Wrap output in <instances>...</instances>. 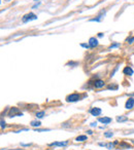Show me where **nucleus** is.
<instances>
[{
    "label": "nucleus",
    "instance_id": "obj_12",
    "mask_svg": "<svg viewBox=\"0 0 134 150\" xmlns=\"http://www.w3.org/2000/svg\"><path fill=\"white\" fill-rule=\"evenodd\" d=\"M88 140V137L86 136V135H79V136H77L75 138V141L76 142H85Z\"/></svg>",
    "mask_w": 134,
    "mask_h": 150
},
{
    "label": "nucleus",
    "instance_id": "obj_21",
    "mask_svg": "<svg viewBox=\"0 0 134 150\" xmlns=\"http://www.w3.org/2000/svg\"><path fill=\"white\" fill-rule=\"evenodd\" d=\"M34 131H35V132H49V131H51V129H34Z\"/></svg>",
    "mask_w": 134,
    "mask_h": 150
},
{
    "label": "nucleus",
    "instance_id": "obj_7",
    "mask_svg": "<svg viewBox=\"0 0 134 150\" xmlns=\"http://www.w3.org/2000/svg\"><path fill=\"white\" fill-rule=\"evenodd\" d=\"M68 145V141H64V142H53L49 143V146L51 147H65Z\"/></svg>",
    "mask_w": 134,
    "mask_h": 150
},
{
    "label": "nucleus",
    "instance_id": "obj_36",
    "mask_svg": "<svg viewBox=\"0 0 134 150\" xmlns=\"http://www.w3.org/2000/svg\"><path fill=\"white\" fill-rule=\"evenodd\" d=\"M5 2H9V1H12V0H4Z\"/></svg>",
    "mask_w": 134,
    "mask_h": 150
},
{
    "label": "nucleus",
    "instance_id": "obj_15",
    "mask_svg": "<svg viewBox=\"0 0 134 150\" xmlns=\"http://www.w3.org/2000/svg\"><path fill=\"white\" fill-rule=\"evenodd\" d=\"M116 143H115V141L113 142H108V143H106L105 144V147L107 148V149H110V150H111V149H115V146H116Z\"/></svg>",
    "mask_w": 134,
    "mask_h": 150
},
{
    "label": "nucleus",
    "instance_id": "obj_22",
    "mask_svg": "<svg viewBox=\"0 0 134 150\" xmlns=\"http://www.w3.org/2000/svg\"><path fill=\"white\" fill-rule=\"evenodd\" d=\"M126 41L129 43V44H132L133 42H134V37L133 36H130V37H128L127 39H126Z\"/></svg>",
    "mask_w": 134,
    "mask_h": 150
},
{
    "label": "nucleus",
    "instance_id": "obj_33",
    "mask_svg": "<svg viewBox=\"0 0 134 150\" xmlns=\"http://www.w3.org/2000/svg\"><path fill=\"white\" fill-rule=\"evenodd\" d=\"M128 96H129V97H132V96H134V93H133V94H129Z\"/></svg>",
    "mask_w": 134,
    "mask_h": 150
},
{
    "label": "nucleus",
    "instance_id": "obj_19",
    "mask_svg": "<svg viewBox=\"0 0 134 150\" xmlns=\"http://www.w3.org/2000/svg\"><path fill=\"white\" fill-rule=\"evenodd\" d=\"M117 47H120V43L119 42H113L112 44L110 45V49H113V48H117Z\"/></svg>",
    "mask_w": 134,
    "mask_h": 150
},
{
    "label": "nucleus",
    "instance_id": "obj_13",
    "mask_svg": "<svg viewBox=\"0 0 134 150\" xmlns=\"http://www.w3.org/2000/svg\"><path fill=\"white\" fill-rule=\"evenodd\" d=\"M117 121L118 122H125V121H128V117L125 116V115H121V116H117Z\"/></svg>",
    "mask_w": 134,
    "mask_h": 150
},
{
    "label": "nucleus",
    "instance_id": "obj_5",
    "mask_svg": "<svg viewBox=\"0 0 134 150\" xmlns=\"http://www.w3.org/2000/svg\"><path fill=\"white\" fill-rule=\"evenodd\" d=\"M88 43H89V45H90L91 48H95V47H97L99 45V41H98V39L96 37H91L90 39H89Z\"/></svg>",
    "mask_w": 134,
    "mask_h": 150
},
{
    "label": "nucleus",
    "instance_id": "obj_9",
    "mask_svg": "<svg viewBox=\"0 0 134 150\" xmlns=\"http://www.w3.org/2000/svg\"><path fill=\"white\" fill-rule=\"evenodd\" d=\"M134 107V98H129L125 103V108L127 110H131Z\"/></svg>",
    "mask_w": 134,
    "mask_h": 150
},
{
    "label": "nucleus",
    "instance_id": "obj_1",
    "mask_svg": "<svg viewBox=\"0 0 134 150\" xmlns=\"http://www.w3.org/2000/svg\"><path fill=\"white\" fill-rule=\"evenodd\" d=\"M37 20V16L34 12H28L26 14H24L23 18H22V22L23 23H28V22H31V21H35Z\"/></svg>",
    "mask_w": 134,
    "mask_h": 150
},
{
    "label": "nucleus",
    "instance_id": "obj_24",
    "mask_svg": "<svg viewBox=\"0 0 134 150\" xmlns=\"http://www.w3.org/2000/svg\"><path fill=\"white\" fill-rule=\"evenodd\" d=\"M41 4V1H39V2H35V4H34V5L32 6V9H35V8H37L39 5H40Z\"/></svg>",
    "mask_w": 134,
    "mask_h": 150
},
{
    "label": "nucleus",
    "instance_id": "obj_29",
    "mask_svg": "<svg viewBox=\"0 0 134 150\" xmlns=\"http://www.w3.org/2000/svg\"><path fill=\"white\" fill-rule=\"evenodd\" d=\"M98 145L99 146H101V147H105V143H102V142H99Z\"/></svg>",
    "mask_w": 134,
    "mask_h": 150
},
{
    "label": "nucleus",
    "instance_id": "obj_30",
    "mask_svg": "<svg viewBox=\"0 0 134 150\" xmlns=\"http://www.w3.org/2000/svg\"><path fill=\"white\" fill-rule=\"evenodd\" d=\"M97 36H98V37H99V38H101V37H103V36H104V34H103V33H101V32H100V33H98V35H97Z\"/></svg>",
    "mask_w": 134,
    "mask_h": 150
},
{
    "label": "nucleus",
    "instance_id": "obj_31",
    "mask_svg": "<svg viewBox=\"0 0 134 150\" xmlns=\"http://www.w3.org/2000/svg\"><path fill=\"white\" fill-rule=\"evenodd\" d=\"M117 71H118V67H116V69H115V70H113V72H112V73H111V75H110V76H111V77H112V76H113V74H115V73H116V72H117Z\"/></svg>",
    "mask_w": 134,
    "mask_h": 150
},
{
    "label": "nucleus",
    "instance_id": "obj_16",
    "mask_svg": "<svg viewBox=\"0 0 134 150\" xmlns=\"http://www.w3.org/2000/svg\"><path fill=\"white\" fill-rule=\"evenodd\" d=\"M44 115H46V112H44V111H38V112H36V118H38V119L43 118Z\"/></svg>",
    "mask_w": 134,
    "mask_h": 150
},
{
    "label": "nucleus",
    "instance_id": "obj_14",
    "mask_svg": "<svg viewBox=\"0 0 134 150\" xmlns=\"http://www.w3.org/2000/svg\"><path fill=\"white\" fill-rule=\"evenodd\" d=\"M30 126L36 129V128H39V127L41 126V122L39 121V120H32V121L30 122Z\"/></svg>",
    "mask_w": 134,
    "mask_h": 150
},
{
    "label": "nucleus",
    "instance_id": "obj_26",
    "mask_svg": "<svg viewBox=\"0 0 134 150\" xmlns=\"http://www.w3.org/2000/svg\"><path fill=\"white\" fill-rule=\"evenodd\" d=\"M31 143H26V144H25V143H21V146H23V147H29V146H31Z\"/></svg>",
    "mask_w": 134,
    "mask_h": 150
},
{
    "label": "nucleus",
    "instance_id": "obj_18",
    "mask_svg": "<svg viewBox=\"0 0 134 150\" xmlns=\"http://www.w3.org/2000/svg\"><path fill=\"white\" fill-rule=\"evenodd\" d=\"M124 147H126V148H131L132 146H131V145H129L128 143H126V142L120 143V148H124Z\"/></svg>",
    "mask_w": 134,
    "mask_h": 150
},
{
    "label": "nucleus",
    "instance_id": "obj_37",
    "mask_svg": "<svg viewBox=\"0 0 134 150\" xmlns=\"http://www.w3.org/2000/svg\"><path fill=\"white\" fill-rule=\"evenodd\" d=\"M132 143H133V144H134V140H132Z\"/></svg>",
    "mask_w": 134,
    "mask_h": 150
},
{
    "label": "nucleus",
    "instance_id": "obj_17",
    "mask_svg": "<svg viewBox=\"0 0 134 150\" xmlns=\"http://www.w3.org/2000/svg\"><path fill=\"white\" fill-rule=\"evenodd\" d=\"M104 137L105 138H111V137H113V133L112 132H110V131H107V132H105L104 133Z\"/></svg>",
    "mask_w": 134,
    "mask_h": 150
},
{
    "label": "nucleus",
    "instance_id": "obj_20",
    "mask_svg": "<svg viewBox=\"0 0 134 150\" xmlns=\"http://www.w3.org/2000/svg\"><path fill=\"white\" fill-rule=\"evenodd\" d=\"M77 65H78V63L77 62H68L67 64H66V66H71V67H76L77 66Z\"/></svg>",
    "mask_w": 134,
    "mask_h": 150
},
{
    "label": "nucleus",
    "instance_id": "obj_6",
    "mask_svg": "<svg viewBox=\"0 0 134 150\" xmlns=\"http://www.w3.org/2000/svg\"><path fill=\"white\" fill-rule=\"evenodd\" d=\"M89 112H90L93 116H99L102 113V110H101V108H99V107H93V108H91L90 110H89Z\"/></svg>",
    "mask_w": 134,
    "mask_h": 150
},
{
    "label": "nucleus",
    "instance_id": "obj_25",
    "mask_svg": "<svg viewBox=\"0 0 134 150\" xmlns=\"http://www.w3.org/2000/svg\"><path fill=\"white\" fill-rule=\"evenodd\" d=\"M107 88L108 89H111V91H112V89H118V86H108Z\"/></svg>",
    "mask_w": 134,
    "mask_h": 150
},
{
    "label": "nucleus",
    "instance_id": "obj_11",
    "mask_svg": "<svg viewBox=\"0 0 134 150\" xmlns=\"http://www.w3.org/2000/svg\"><path fill=\"white\" fill-rule=\"evenodd\" d=\"M123 73L125 75H127V76H132V75L134 74V70L130 66H126L125 68L123 69Z\"/></svg>",
    "mask_w": 134,
    "mask_h": 150
},
{
    "label": "nucleus",
    "instance_id": "obj_2",
    "mask_svg": "<svg viewBox=\"0 0 134 150\" xmlns=\"http://www.w3.org/2000/svg\"><path fill=\"white\" fill-rule=\"evenodd\" d=\"M82 99L81 95L77 94V93H74V94H71V95H68L66 97V102L68 103H74V102H77L79 100Z\"/></svg>",
    "mask_w": 134,
    "mask_h": 150
},
{
    "label": "nucleus",
    "instance_id": "obj_35",
    "mask_svg": "<svg viewBox=\"0 0 134 150\" xmlns=\"http://www.w3.org/2000/svg\"><path fill=\"white\" fill-rule=\"evenodd\" d=\"M33 1H34V2H37V1L39 2V1H40V0H33Z\"/></svg>",
    "mask_w": 134,
    "mask_h": 150
},
{
    "label": "nucleus",
    "instance_id": "obj_23",
    "mask_svg": "<svg viewBox=\"0 0 134 150\" xmlns=\"http://www.w3.org/2000/svg\"><path fill=\"white\" fill-rule=\"evenodd\" d=\"M79 45H81L82 47H84V48H87V49H88V48H91L90 45H89V43H84V42H83V43L79 44Z\"/></svg>",
    "mask_w": 134,
    "mask_h": 150
},
{
    "label": "nucleus",
    "instance_id": "obj_32",
    "mask_svg": "<svg viewBox=\"0 0 134 150\" xmlns=\"http://www.w3.org/2000/svg\"><path fill=\"white\" fill-rule=\"evenodd\" d=\"M86 133H87L88 135H93V132H92V131H90V129H89V131H87Z\"/></svg>",
    "mask_w": 134,
    "mask_h": 150
},
{
    "label": "nucleus",
    "instance_id": "obj_10",
    "mask_svg": "<svg viewBox=\"0 0 134 150\" xmlns=\"http://www.w3.org/2000/svg\"><path fill=\"white\" fill-rule=\"evenodd\" d=\"M98 121L99 122H101L102 124H110L111 121H112V119L110 117H107V116H103V117H99L98 118Z\"/></svg>",
    "mask_w": 134,
    "mask_h": 150
},
{
    "label": "nucleus",
    "instance_id": "obj_34",
    "mask_svg": "<svg viewBox=\"0 0 134 150\" xmlns=\"http://www.w3.org/2000/svg\"><path fill=\"white\" fill-rule=\"evenodd\" d=\"M8 150H22V149H8Z\"/></svg>",
    "mask_w": 134,
    "mask_h": 150
},
{
    "label": "nucleus",
    "instance_id": "obj_3",
    "mask_svg": "<svg viewBox=\"0 0 134 150\" xmlns=\"http://www.w3.org/2000/svg\"><path fill=\"white\" fill-rule=\"evenodd\" d=\"M16 116L21 117V116H23V113L20 111L19 108L12 107V108H11L8 110V117H16Z\"/></svg>",
    "mask_w": 134,
    "mask_h": 150
},
{
    "label": "nucleus",
    "instance_id": "obj_27",
    "mask_svg": "<svg viewBox=\"0 0 134 150\" xmlns=\"http://www.w3.org/2000/svg\"><path fill=\"white\" fill-rule=\"evenodd\" d=\"M5 127H6V123H5V121H4L3 118H2V119H1V129H4Z\"/></svg>",
    "mask_w": 134,
    "mask_h": 150
},
{
    "label": "nucleus",
    "instance_id": "obj_8",
    "mask_svg": "<svg viewBox=\"0 0 134 150\" xmlns=\"http://www.w3.org/2000/svg\"><path fill=\"white\" fill-rule=\"evenodd\" d=\"M93 84H94V87L95 88H102L105 86V82H104V80H102V79H96Z\"/></svg>",
    "mask_w": 134,
    "mask_h": 150
},
{
    "label": "nucleus",
    "instance_id": "obj_4",
    "mask_svg": "<svg viewBox=\"0 0 134 150\" xmlns=\"http://www.w3.org/2000/svg\"><path fill=\"white\" fill-rule=\"evenodd\" d=\"M105 14H106V11L102 9V11L97 14V17L93 18V19H90V20H89V22H102L104 17H105Z\"/></svg>",
    "mask_w": 134,
    "mask_h": 150
},
{
    "label": "nucleus",
    "instance_id": "obj_28",
    "mask_svg": "<svg viewBox=\"0 0 134 150\" xmlns=\"http://www.w3.org/2000/svg\"><path fill=\"white\" fill-rule=\"evenodd\" d=\"M90 126H91L92 128L97 127V121H93V122H91V123H90Z\"/></svg>",
    "mask_w": 134,
    "mask_h": 150
}]
</instances>
